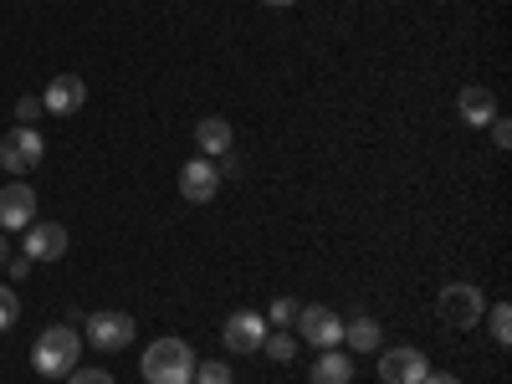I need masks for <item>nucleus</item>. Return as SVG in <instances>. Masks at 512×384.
Here are the masks:
<instances>
[{
	"instance_id": "obj_1",
	"label": "nucleus",
	"mask_w": 512,
	"mask_h": 384,
	"mask_svg": "<svg viewBox=\"0 0 512 384\" xmlns=\"http://www.w3.org/2000/svg\"><path fill=\"white\" fill-rule=\"evenodd\" d=\"M77 359H82V338H77L72 323H52L47 333L36 338V349H31V369L41 379H67L77 369Z\"/></svg>"
},
{
	"instance_id": "obj_2",
	"label": "nucleus",
	"mask_w": 512,
	"mask_h": 384,
	"mask_svg": "<svg viewBox=\"0 0 512 384\" xmlns=\"http://www.w3.org/2000/svg\"><path fill=\"white\" fill-rule=\"evenodd\" d=\"M144 384H190L195 379V354L185 338H154L144 354Z\"/></svg>"
},
{
	"instance_id": "obj_3",
	"label": "nucleus",
	"mask_w": 512,
	"mask_h": 384,
	"mask_svg": "<svg viewBox=\"0 0 512 384\" xmlns=\"http://www.w3.org/2000/svg\"><path fill=\"white\" fill-rule=\"evenodd\" d=\"M441 318L451 323V328H477L482 323V313H487V303H482V287H472V282H451V287H441Z\"/></svg>"
},
{
	"instance_id": "obj_4",
	"label": "nucleus",
	"mask_w": 512,
	"mask_h": 384,
	"mask_svg": "<svg viewBox=\"0 0 512 384\" xmlns=\"http://www.w3.org/2000/svg\"><path fill=\"white\" fill-rule=\"evenodd\" d=\"M297 333H303V344H313V349H338L344 344V318L333 308H297Z\"/></svg>"
},
{
	"instance_id": "obj_5",
	"label": "nucleus",
	"mask_w": 512,
	"mask_h": 384,
	"mask_svg": "<svg viewBox=\"0 0 512 384\" xmlns=\"http://www.w3.org/2000/svg\"><path fill=\"white\" fill-rule=\"evenodd\" d=\"M226 338V349L231 354H262V338H267V318L262 313H251V308H236L221 328Z\"/></svg>"
},
{
	"instance_id": "obj_6",
	"label": "nucleus",
	"mask_w": 512,
	"mask_h": 384,
	"mask_svg": "<svg viewBox=\"0 0 512 384\" xmlns=\"http://www.w3.org/2000/svg\"><path fill=\"white\" fill-rule=\"evenodd\" d=\"M425 374H431V359H425L420 349H410V344L384 349V359H379V379L384 384H420Z\"/></svg>"
},
{
	"instance_id": "obj_7",
	"label": "nucleus",
	"mask_w": 512,
	"mask_h": 384,
	"mask_svg": "<svg viewBox=\"0 0 512 384\" xmlns=\"http://www.w3.org/2000/svg\"><path fill=\"white\" fill-rule=\"evenodd\" d=\"M41 149H47V144H41V134L21 123L16 134L0 139V164H6L11 175H26V169H36V164H41Z\"/></svg>"
},
{
	"instance_id": "obj_8",
	"label": "nucleus",
	"mask_w": 512,
	"mask_h": 384,
	"mask_svg": "<svg viewBox=\"0 0 512 384\" xmlns=\"http://www.w3.org/2000/svg\"><path fill=\"white\" fill-rule=\"evenodd\" d=\"M82 103H88V82H82L77 72H57L47 82V93H41V108L57 113V118H72Z\"/></svg>"
},
{
	"instance_id": "obj_9",
	"label": "nucleus",
	"mask_w": 512,
	"mask_h": 384,
	"mask_svg": "<svg viewBox=\"0 0 512 384\" xmlns=\"http://www.w3.org/2000/svg\"><path fill=\"white\" fill-rule=\"evenodd\" d=\"M21 246H26L31 262H62V256H67V226H57V221H31L26 236H21Z\"/></svg>"
},
{
	"instance_id": "obj_10",
	"label": "nucleus",
	"mask_w": 512,
	"mask_h": 384,
	"mask_svg": "<svg viewBox=\"0 0 512 384\" xmlns=\"http://www.w3.org/2000/svg\"><path fill=\"white\" fill-rule=\"evenodd\" d=\"M88 344L113 354V349H128L134 344V318L128 313H93L88 318Z\"/></svg>"
},
{
	"instance_id": "obj_11",
	"label": "nucleus",
	"mask_w": 512,
	"mask_h": 384,
	"mask_svg": "<svg viewBox=\"0 0 512 384\" xmlns=\"http://www.w3.org/2000/svg\"><path fill=\"white\" fill-rule=\"evenodd\" d=\"M31 221H36V190L11 180L0 190V231H26Z\"/></svg>"
},
{
	"instance_id": "obj_12",
	"label": "nucleus",
	"mask_w": 512,
	"mask_h": 384,
	"mask_svg": "<svg viewBox=\"0 0 512 384\" xmlns=\"http://www.w3.org/2000/svg\"><path fill=\"white\" fill-rule=\"evenodd\" d=\"M216 190H221V175H216V164L210 159H190L185 169H180V195L185 200H195V205H205V200H216Z\"/></svg>"
},
{
	"instance_id": "obj_13",
	"label": "nucleus",
	"mask_w": 512,
	"mask_h": 384,
	"mask_svg": "<svg viewBox=\"0 0 512 384\" xmlns=\"http://www.w3.org/2000/svg\"><path fill=\"white\" fill-rule=\"evenodd\" d=\"M456 113L472 123V128H487L492 118H497V98H492V88H461V98H456Z\"/></svg>"
},
{
	"instance_id": "obj_14",
	"label": "nucleus",
	"mask_w": 512,
	"mask_h": 384,
	"mask_svg": "<svg viewBox=\"0 0 512 384\" xmlns=\"http://www.w3.org/2000/svg\"><path fill=\"white\" fill-rule=\"evenodd\" d=\"M313 384H354V359L344 349H318L313 359Z\"/></svg>"
},
{
	"instance_id": "obj_15",
	"label": "nucleus",
	"mask_w": 512,
	"mask_h": 384,
	"mask_svg": "<svg viewBox=\"0 0 512 384\" xmlns=\"http://www.w3.org/2000/svg\"><path fill=\"white\" fill-rule=\"evenodd\" d=\"M195 144H200V154H226V149H236V134H231L226 118H200L195 123Z\"/></svg>"
},
{
	"instance_id": "obj_16",
	"label": "nucleus",
	"mask_w": 512,
	"mask_h": 384,
	"mask_svg": "<svg viewBox=\"0 0 512 384\" xmlns=\"http://www.w3.org/2000/svg\"><path fill=\"white\" fill-rule=\"evenodd\" d=\"M344 338H349V349L354 354H369V349H379V318H369V313H359L354 323H344Z\"/></svg>"
},
{
	"instance_id": "obj_17",
	"label": "nucleus",
	"mask_w": 512,
	"mask_h": 384,
	"mask_svg": "<svg viewBox=\"0 0 512 384\" xmlns=\"http://www.w3.org/2000/svg\"><path fill=\"white\" fill-rule=\"evenodd\" d=\"M482 318H487V328H492V344H497V349H507V344H512V308H507V303H497V308H487Z\"/></svg>"
},
{
	"instance_id": "obj_18",
	"label": "nucleus",
	"mask_w": 512,
	"mask_h": 384,
	"mask_svg": "<svg viewBox=\"0 0 512 384\" xmlns=\"http://www.w3.org/2000/svg\"><path fill=\"white\" fill-rule=\"evenodd\" d=\"M262 354L277 359V364H292V359H297V338H292L287 328H277L272 338H262Z\"/></svg>"
},
{
	"instance_id": "obj_19",
	"label": "nucleus",
	"mask_w": 512,
	"mask_h": 384,
	"mask_svg": "<svg viewBox=\"0 0 512 384\" xmlns=\"http://www.w3.org/2000/svg\"><path fill=\"white\" fill-rule=\"evenodd\" d=\"M16 318H21V297H16V287L0 282V333L16 328Z\"/></svg>"
},
{
	"instance_id": "obj_20",
	"label": "nucleus",
	"mask_w": 512,
	"mask_h": 384,
	"mask_svg": "<svg viewBox=\"0 0 512 384\" xmlns=\"http://www.w3.org/2000/svg\"><path fill=\"white\" fill-rule=\"evenodd\" d=\"M190 384H231V369L221 359H210V364H195V379Z\"/></svg>"
},
{
	"instance_id": "obj_21",
	"label": "nucleus",
	"mask_w": 512,
	"mask_h": 384,
	"mask_svg": "<svg viewBox=\"0 0 512 384\" xmlns=\"http://www.w3.org/2000/svg\"><path fill=\"white\" fill-rule=\"evenodd\" d=\"M297 308H303V303H292V297H277V303H272V313H267V323H277V328H292V323H297Z\"/></svg>"
},
{
	"instance_id": "obj_22",
	"label": "nucleus",
	"mask_w": 512,
	"mask_h": 384,
	"mask_svg": "<svg viewBox=\"0 0 512 384\" xmlns=\"http://www.w3.org/2000/svg\"><path fill=\"white\" fill-rule=\"evenodd\" d=\"M41 113H47V108H41V98H31V93H26V98L16 103V123H26V128H31V123H36Z\"/></svg>"
},
{
	"instance_id": "obj_23",
	"label": "nucleus",
	"mask_w": 512,
	"mask_h": 384,
	"mask_svg": "<svg viewBox=\"0 0 512 384\" xmlns=\"http://www.w3.org/2000/svg\"><path fill=\"white\" fill-rule=\"evenodd\" d=\"M67 384H113V374L108 369H72Z\"/></svg>"
},
{
	"instance_id": "obj_24",
	"label": "nucleus",
	"mask_w": 512,
	"mask_h": 384,
	"mask_svg": "<svg viewBox=\"0 0 512 384\" xmlns=\"http://www.w3.org/2000/svg\"><path fill=\"white\" fill-rule=\"evenodd\" d=\"M487 128H492V144H497V149H512V123H507L502 113H497V118H492Z\"/></svg>"
},
{
	"instance_id": "obj_25",
	"label": "nucleus",
	"mask_w": 512,
	"mask_h": 384,
	"mask_svg": "<svg viewBox=\"0 0 512 384\" xmlns=\"http://www.w3.org/2000/svg\"><path fill=\"white\" fill-rule=\"evenodd\" d=\"M6 272H11V277H31V256H11Z\"/></svg>"
},
{
	"instance_id": "obj_26",
	"label": "nucleus",
	"mask_w": 512,
	"mask_h": 384,
	"mask_svg": "<svg viewBox=\"0 0 512 384\" xmlns=\"http://www.w3.org/2000/svg\"><path fill=\"white\" fill-rule=\"evenodd\" d=\"M216 175H236V154H231V149L216 159Z\"/></svg>"
},
{
	"instance_id": "obj_27",
	"label": "nucleus",
	"mask_w": 512,
	"mask_h": 384,
	"mask_svg": "<svg viewBox=\"0 0 512 384\" xmlns=\"http://www.w3.org/2000/svg\"><path fill=\"white\" fill-rule=\"evenodd\" d=\"M420 384H461V379H456V374H425Z\"/></svg>"
},
{
	"instance_id": "obj_28",
	"label": "nucleus",
	"mask_w": 512,
	"mask_h": 384,
	"mask_svg": "<svg viewBox=\"0 0 512 384\" xmlns=\"http://www.w3.org/2000/svg\"><path fill=\"white\" fill-rule=\"evenodd\" d=\"M6 262H11V241L0 236V272H6Z\"/></svg>"
},
{
	"instance_id": "obj_29",
	"label": "nucleus",
	"mask_w": 512,
	"mask_h": 384,
	"mask_svg": "<svg viewBox=\"0 0 512 384\" xmlns=\"http://www.w3.org/2000/svg\"><path fill=\"white\" fill-rule=\"evenodd\" d=\"M262 6H297V0H262Z\"/></svg>"
}]
</instances>
